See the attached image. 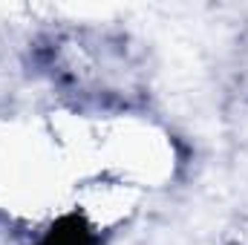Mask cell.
I'll list each match as a JSON object with an SVG mask.
<instances>
[{
    "label": "cell",
    "mask_w": 248,
    "mask_h": 245,
    "mask_svg": "<svg viewBox=\"0 0 248 245\" xmlns=\"http://www.w3.org/2000/svg\"><path fill=\"white\" fill-rule=\"evenodd\" d=\"M35 245H98V237L78 214H69L61 216L49 231H44Z\"/></svg>",
    "instance_id": "obj_1"
}]
</instances>
